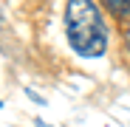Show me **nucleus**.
<instances>
[{
	"instance_id": "nucleus-6",
	"label": "nucleus",
	"mask_w": 130,
	"mask_h": 127,
	"mask_svg": "<svg viewBox=\"0 0 130 127\" xmlns=\"http://www.w3.org/2000/svg\"><path fill=\"white\" fill-rule=\"evenodd\" d=\"M0 26H3V11H0Z\"/></svg>"
},
{
	"instance_id": "nucleus-4",
	"label": "nucleus",
	"mask_w": 130,
	"mask_h": 127,
	"mask_svg": "<svg viewBox=\"0 0 130 127\" xmlns=\"http://www.w3.org/2000/svg\"><path fill=\"white\" fill-rule=\"evenodd\" d=\"M124 48L130 51V23H127V28H124Z\"/></svg>"
},
{
	"instance_id": "nucleus-3",
	"label": "nucleus",
	"mask_w": 130,
	"mask_h": 127,
	"mask_svg": "<svg viewBox=\"0 0 130 127\" xmlns=\"http://www.w3.org/2000/svg\"><path fill=\"white\" fill-rule=\"evenodd\" d=\"M26 96H28V99H34V102H37V104H45V99H42V96H40V93H34V90H31V88H28V90H26Z\"/></svg>"
},
{
	"instance_id": "nucleus-1",
	"label": "nucleus",
	"mask_w": 130,
	"mask_h": 127,
	"mask_svg": "<svg viewBox=\"0 0 130 127\" xmlns=\"http://www.w3.org/2000/svg\"><path fill=\"white\" fill-rule=\"evenodd\" d=\"M65 31L71 48L85 59H96L107 51V26L93 0H68Z\"/></svg>"
},
{
	"instance_id": "nucleus-5",
	"label": "nucleus",
	"mask_w": 130,
	"mask_h": 127,
	"mask_svg": "<svg viewBox=\"0 0 130 127\" xmlns=\"http://www.w3.org/2000/svg\"><path fill=\"white\" fill-rule=\"evenodd\" d=\"M37 127H51V124H45V121H37Z\"/></svg>"
},
{
	"instance_id": "nucleus-7",
	"label": "nucleus",
	"mask_w": 130,
	"mask_h": 127,
	"mask_svg": "<svg viewBox=\"0 0 130 127\" xmlns=\"http://www.w3.org/2000/svg\"><path fill=\"white\" fill-rule=\"evenodd\" d=\"M0 107H3V102H0Z\"/></svg>"
},
{
	"instance_id": "nucleus-2",
	"label": "nucleus",
	"mask_w": 130,
	"mask_h": 127,
	"mask_svg": "<svg viewBox=\"0 0 130 127\" xmlns=\"http://www.w3.org/2000/svg\"><path fill=\"white\" fill-rule=\"evenodd\" d=\"M116 17H130V0H102Z\"/></svg>"
}]
</instances>
